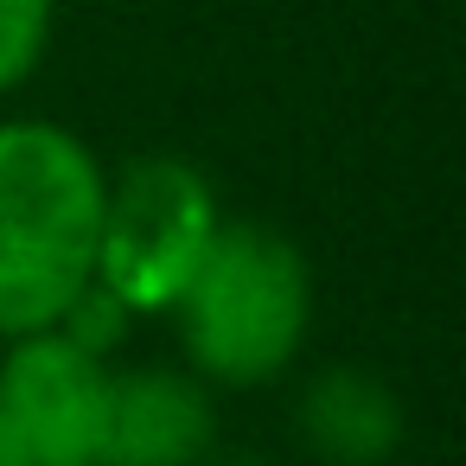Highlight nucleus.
<instances>
[{"mask_svg":"<svg viewBox=\"0 0 466 466\" xmlns=\"http://www.w3.org/2000/svg\"><path fill=\"white\" fill-rule=\"evenodd\" d=\"M109 167L58 122H0V339L46 332L96 268Z\"/></svg>","mask_w":466,"mask_h":466,"instance_id":"f257e3e1","label":"nucleus"},{"mask_svg":"<svg viewBox=\"0 0 466 466\" xmlns=\"http://www.w3.org/2000/svg\"><path fill=\"white\" fill-rule=\"evenodd\" d=\"M186 370L211 390H256L294 370L313 332V268L300 243L256 218H224L173 300Z\"/></svg>","mask_w":466,"mask_h":466,"instance_id":"f03ea898","label":"nucleus"},{"mask_svg":"<svg viewBox=\"0 0 466 466\" xmlns=\"http://www.w3.org/2000/svg\"><path fill=\"white\" fill-rule=\"evenodd\" d=\"M224 224L218 186L186 154H135L103 186V224H96V281L141 319L173 313L192 268L205 262L211 237Z\"/></svg>","mask_w":466,"mask_h":466,"instance_id":"7ed1b4c3","label":"nucleus"},{"mask_svg":"<svg viewBox=\"0 0 466 466\" xmlns=\"http://www.w3.org/2000/svg\"><path fill=\"white\" fill-rule=\"evenodd\" d=\"M109 358L84 351L58 326L20 332L0 351V415L26 466H103L109 421Z\"/></svg>","mask_w":466,"mask_h":466,"instance_id":"20e7f679","label":"nucleus"},{"mask_svg":"<svg viewBox=\"0 0 466 466\" xmlns=\"http://www.w3.org/2000/svg\"><path fill=\"white\" fill-rule=\"evenodd\" d=\"M218 453V396L173 364H135L109 377L103 466H205Z\"/></svg>","mask_w":466,"mask_h":466,"instance_id":"39448f33","label":"nucleus"},{"mask_svg":"<svg viewBox=\"0 0 466 466\" xmlns=\"http://www.w3.org/2000/svg\"><path fill=\"white\" fill-rule=\"evenodd\" d=\"M294 428H300V447L326 466H383L402 447L409 415H402V396L377 370L326 364L300 383Z\"/></svg>","mask_w":466,"mask_h":466,"instance_id":"423d86ee","label":"nucleus"},{"mask_svg":"<svg viewBox=\"0 0 466 466\" xmlns=\"http://www.w3.org/2000/svg\"><path fill=\"white\" fill-rule=\"evenodd\" d=\"M58 0H0V96H14L52 46Z\"/></svg>","mask_w":466,"mask_h":466,"instance_id":"0eeeda50","label":"nucleus"},{"mask_svg":"<svg viewBox=\"0 0 466 466\" xmlns=\"http://www.w3.org/2000/svg\"><path fill=\"white\" fill-rule=\"evenodd\" d=\"M128 326H135V313H128V307H122L96 275H90V281L71 294V307L58 313V332H65V339H77V345H84V351H96V358H109V351L128 339Z\"/></svg>","mask_w":466,"mask_h":466,"instance_id":"6e6552de","label":"nucleus"},{"mask_svg":"<svg viewBox=\"0 0 466 466\" xmlns=\"http://www.w3.org/2000/svg\"><path fill=\"white\" fill-rule=\"evenodd\" d=\"M0 466H26V453H20V441H14V428H7V415H0Z\"/></svg>","mask_w":466,"mask_h":466,"instance_id":"1a4fd4ad","label":"nucleus"},{"mask_svg":"<svg viewBox=\"0 0 466 466\" xmlns=\"http://www.w3.org/2000/svg\"><path fill=\"white\" fill-rule=\"evenodd\" d=\"M205 466H275V460H262V453H211Z\"/></svg>","mask_w":466,"mask_h":466,"instance_id":"9d476101","label":"nucleus"}]
</instances>
